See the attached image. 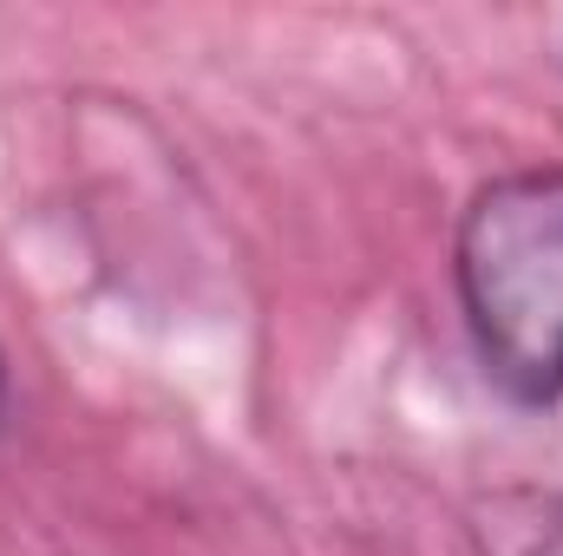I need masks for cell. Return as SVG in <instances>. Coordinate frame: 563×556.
I'll list each match as a JSON object with an SVG mask.
<instances>
[{
  "label": "cell",
  "mask_w": 563,
  "mask_h": 556,
  "mask_svg": "<svg viewBox=\"0 0 563 556\" xmlns=\"http://www.w3.org/2000/svg\"><path fill=\"white\" fill-rule=\"evenodd\" d=\"M452 288L485 380L511 407L563 400V164L478 184L452 230Z\"/></svg>",
  "instance_id": "6da1fadb"
},
{
  "label": "cell",
  "mask_w": 563,
  "mask_h": 556,
  "mask_svg": "<svg viewBox=\"0 0 563 556\" xmlns=\"http://www.w3.org/2000/svg\"><path fill=\"white\" fill-rule=\"evenodd\" d=\"M492 556H563V491H505L485 504Z\"/></svg>",
  "instance_id": "7a4b0ae2"
},
{
  "label": "cell",
  "mask_w": 563,
  "mask_h": 556,
  "mask_svg": "<svg viewBox=\"0 0 563 556\" xmlns=\"http://www.w3.org/2000/svg\"><path fill=\"white\" fill-rule=\"evenodd\" d=\"M0 419H7V354H0Z\"/></svg>",
  "instance_id": "3957f363"
},
{
  "label": "cell",
  "mask_w": 563,
  "mask_h": 556,
  "mask_svg": "<svg viewBox=\"0 0 563 556\" xmlns=\"http://www.w3.org/2000/svg\"><path fill=\"white\" fill-rule=\"evenodd\" d=\"M558 59H563V26H558Z\"/></svg>",
  "instance_id": "277c9868"
}]
</instances>
